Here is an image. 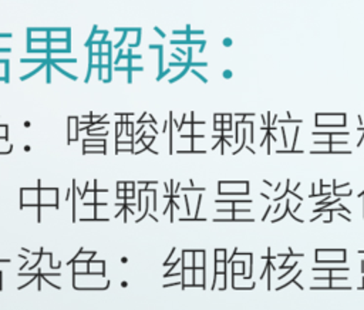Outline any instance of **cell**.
I'll return each instance as SVG.
<instances>
[{
    "mask_svg": "<svg viewBox=\"0 0 364 310\" xmlns=\"http://www.w3.org/2000/svg\"><path fill=\"white\" fill-rule=\"evenodd\" d=\"M219 195L226 196H237V195H249V182L247 181H220L218 183Z\"/></svg>",
    "mask_w": 364,
    "mask_h": 310,
    "instance_id": "1",
    "label": "cell"
},
{
    "mask_svg": "<svg viewBox=\"0 0 364 310\" xmlns=\"http://www.w3.org/2000/svg\"><path fill=\"white\" fill-rule=\"evenodd\" d=\"M347 255L344 249H317L316 250V262L321 264L331 263H346Z\"/></svg>",
    "mask_w": 364,
    "mask_h": 310,
    "instance_id": "2",
    "label": "cell"
},
{
    "mask_svg": "<svg viewBox=\"0 0 364 310\" xmlns=\"http://www.w3.org/2000/svg\"><path fill=\"white\" fill-rule=\"evenodd\" d=\"M316 127L318 128H346V115L344 114H317Z\"/></svg>",
    "mask_w": 364,
    "mask_h": 310,
    "instance_id": "3",
    "label": "cell"
},
{
    "mask_svg": "<svg viewBox=\"0 0 364 310\" xmlns=\"http://www.w3.org/2000/svg\"><path fill=\"white\" fill-rule=\"evenodd\" d=\"M206 267H193V287L206 286Z\"/></svg>",
    "mask_w": 364,
    "mask_h": 310,
    "instance_id": "4",
    "label": "cell"
},
{
    "mask_svg": "<svg viewBox=\"0 0 364 310\" xmlns=\"http://www.w3.org/2000/svg\"><path fill=\"white\" fill-rule=\"evenodd\" d=\"M353 193V189L350 186L348 182L343 183V185H337L336 181H333V195L340 196V198H347Z\"/></svg>",
    "mask_w": 364,
    "mask_h": 310,
    "instance_id": "5",
    "label": "cell"
},
{
    "mask_svg": "<svg viewBox=\"0 0 364 310\" xmlns=\"http://www.w3.org/2000/svg\"><path fill=\"white\" fill-rule=\"evenodd\" d=\"M105 262L102 260H92V262H88V273H101V274H105Z\"/></svg>",
    "mask_w": 364,
    "mask_h": 310,
    "instance_id": "6",
    "label": "cell"
},
{
    "mask_svg": "<svg viewBox=\"0 0 364 310\" xmlns=\"http://www.w3.org/2000/svg\"><path fill=\"white\" fill-rule=\"evenodd\" d=\"M205 250H193V267H205Z\"/></svg>",
    "mask_w": 364,
    "mask_h": 310,
    "instance_id": "7",
    "label": "cell"
},
{
    "mask_svg": "<svg viewBox=\"0 0 364 310\" xmlns=\"http://www.w3.org/2000/svg\"><path fill=\"white\" fill-rule=\"evenodd\" d=\"M84 146H107L105 137L97 139H84Z\"/></svg>",
    "mask_w": 364,
    "mask_h": 310,
    "instance_id": "8",
    "label": "cell"
},
{
    "mask_svg": "<svg viewBox=\"0 0 364 310\" xmlns=\"http://www.w3.org/2000/svg\"><path fill=\"white\" fill-rule=\"evenodd\" d=\"M228 252L225 250V249H216L215 250V260L216 262H220V260H225L226 262V259H228V255H226Z\"/></svg>",
    "mask_w": 364,
    "mask_h": 310,
    "instance_id": "9",
    "label": "cell"
},
{
    "mask_svg": "<svg viewBox=\"0 0 364 310\" xmlns=\"http://www.w3.org/2000/svg\"><path fill=\"white\" fill-rule=\"evenodd\" d=\"M311 193H310V196L313 198V196H321V192H320V186H317V183L316 182H313L311 183Z\"/></svg>",
    "mask_w": 364,
    "mask_h": 310,
    "instance_id": "10",
    "label": "cell"
},
{
    "mask_svg": "<svg viewBox=\"0 0 364 310\" xmlns=\"http://www.w3.org/2000/svg\"><path fill=\"white\" fill-rule=\"evenodd\" d=\"M0 138H7V125H0Z\"/></svg>",
    "mask_w": 364,
    "mask_h": 310,
    "instance_id": "11",
    "label": "cell"
},
{
    "mask_svg": "<svg viewBox=\"0 0 364 310\" xmlns=\"http://www.w3.org/2000/svg\"><path fill=\"white\" fill-rule=\"evenodd\" d=\"M270 210H272V205H269L267 208H266V212H264V215L262 216V220H266V218L269 216V213H270Z\"/></svg>",
    "mask_w": 364,
    "mask_h": 310,
    "instance_id": "12",
    "label": "cell"
},
{
    "mask_svg": "<svg viewBox=\"0 0 364 310\" xmlns=\"http://www.w3.org/2000/svg\"><path fill=\"white\" fill-rule=\"evenodd\" d=\"M117 189H118V191H124V189H125V182H118V183H117Z\"/></svg>",
    "mask_w": 364,
    "mask_h": 310,
    "instance_id": "13",
    "label": "cell"
},
{
    "mask_svg": "<svg viewBox=\"0 0 364 310\" xmlns=\"http://www.w3.org/2000/svg\"><path fill=\"white\" fill-rule=\"evenodd\" d=\"M135 182H125V189H134Z\"/></svg>",
    "mask_w": 364,
    "mask_h": 310,
    "instance_id": "14",
    "label": "cell"
},
{
    "mask_svg": "<svg viewBox=\"0 0 364 310\" xmlns=\"http://www.w3.org/2000/svg\"><path fill=\"white\" fill-rule=\"evenodd\" d=\"M215 122H223V117L222 115H215Z\"/></svg>",
    "mask_w": 364,
    "mask_h": 310,
    "instance_id": "15",
    "label": "cell"
},
{
    "mask_svg": "<svg viewBox=\"0 0 364 310\" xmlns=\"http://www.w3.org/2000/svg\"><path fill=\"white\" fill-rule=\"evenodd\" d=\"M361 289H364V274H363V283H361Z\"/></svg>",
    "mask_w": 364,
    "mask_h": 310,
    "instance_id": "16",
    "label": "cell"
},
{
    "mask_svg": "<svg viewBox=\"0 0 364 310\" xmlns=\"http://www.w3.org/2000/svg\"><path fill=\"white\" fill-rule=\"evenodd\" d=\"M363 195H364V189H363V191L358 193V196H363Z\"/></svg>",
    "mask_w": 364,
    "mask_h": 310,
    "instance_id": "17",
    "label": "cell"
},
{
    "mask_svg": "<svg viewBox=\"0 0 364 310\" xmlns=\"http://www.w3.org/2000/svg\"><path fill=\"white\" fill-rule=\"evenodd\" d=\"M364 196V195H363ZM363 206H364V198H363Z\"/></svg>",
    "mask_w": 364,
    "mask_h": 310,
    "instance_id": "18",
    "label": "cell"
},
{
    "mask_svg": "<svg viewBox=\"0 0 364 310\" xmlns=\"http://www.w3.org/2000/svg\"><path fill=\"white\" fill-rule=\"evenodd\" d=\"M363 209H364V206H363ZM363 218H364V212H363Z\"/></svg>",
    "mask_w": 364,
    "mask_h": 310,
    "instance_id": "19",
    "label": "cell"
}]
</instances>
